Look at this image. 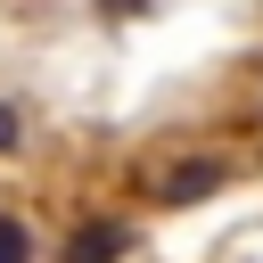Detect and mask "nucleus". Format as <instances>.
Returning a JSON list of instances; mask_svg holds the SVG:
<instances>
[{
    "mask_svg": "<svg viewBox=\"0 0 263 263\" xmlns=\"http://www.w3.org/2000/svg\"><path fill=\"white\" fill-rule=\"evenodd\" d=\"M132 238H123V222H82L74 230V247H66V263H115Z\"/></svg>",
    "mask_w": 263,
    "mask_h": 263,
    "instance_id": "1",
    "label": "nucleus"
},
{
    "mask_svg": "<svg viewBox=\"0 0 263 263\" xmlns=\"http://www.w3.org/2000/svg\"><path fill=\"white\" fill-rule=\"evenodd\" d=\"M8 140H16V107H0V148H8Z\"/></svg>",
    "mask_w": 263,
    "mask_h": 263,
    "instance_id": "4",
    "label": "nucleus"
},
{
    "mask_svg": "<svg viewBox=\"0 0 263 263\" xmlns=\"http://www.w3.org/2000/svg\"><path fill=\"white\" fill-rule=\"evenodd\" d=\"M0 263H33V238H25V222H0Z\"/></svg>",
    "mask_w": 263,
    "mask_h": 263,
    "instance_id": "3",
    "label": "nucleus"
},
{
    "mask_svg": "<svg viewBox=\"0 0 263 263\" xmlns=\"http://www.w3.org/2000/svg\"><path fill=\"white\" fill-rule=\"evenodd\" d=\"M205 189H222V164H181V173L164 181V197H173V205H189V197H205Z\"/></svg>",
    "mask_w": 263,
    "mask_h": 263,
    "instance_id": "2",
    "label": "nucleus"
}]
</instances>
